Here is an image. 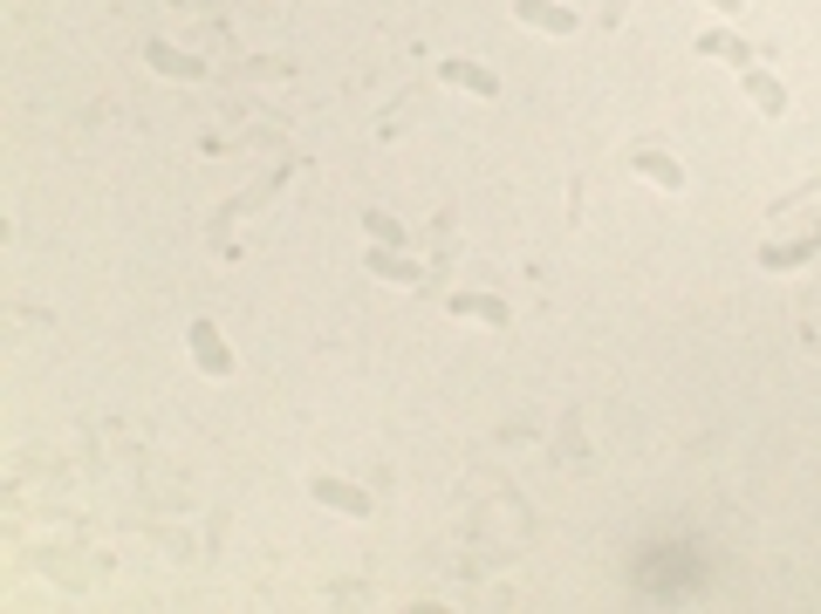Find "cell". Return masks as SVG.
Listing matches in <instances>:
<instances>
[{"mask_svg":"<svg viewBox=\"0 0 821 614\" xmlns=\"http://www.w3.org/2000/svg\"><path fill=\"white\" fill-rule=\"evenodd\" d=\"M439 82L445 90H465V96H500V82H493V69H480V62H439Z\"/></svg>","mask_w":821,"mask_h":614,"instance_id":"obj_3","label":"cell"},{"mask_svg":"<svg viewBox=\"0 0 821 614\" xmlns=\"http://www.w3.org/2000/svg\"><path fill=\"white\" fill-rule=\"evenodd\" d=\"M363 226H370V239H377V246H398V239H404V226H398V219H383V212H370Z\"/></svg>","mask_w":821,"mask_h":614,"instance_id":"obj_12","label":"cell"},{"mask_svg":"<svg viewBox=\"0 0 821 614\" xmlns=\"http://www.w3.org/2000/svg\"><path fill=\"white\" fill-rule=\"evenodd\" d=\"M698 55H712V62H732V69H747V62H753V49H747V41H739V34H706V41H698Z\"/></svg>","mask_w":821,"mask_h":614,"instance_id":"obj_7","label":"cell"},{"mask_svg":"<svg viewBox=\"0 0 821 614\" xmlns=\"http://www.w3.org/2000/svg\"><path fill=\"white\" fill-rule=\"evenodd\" d=\"M514 14L541 34H575V8H562V0H514Z\"/></svg>","mask_w":821,"mask_h":614,"instance_id":"obj_4","label":"cell"},{"mask_svg":"<svg viewBox=\"0 0 821 614\" xmlns=\"http://www.w3.org/2000/svg\"><path fill=\"white\" fill-rule=\"evenodd\" d=\"M747 96H753L767 116H780V110H788V90H780L773 75H760V69H747Z\"/></svg>","mask_w":821,"mask_h":614,"instance_id":"obj_9","label":"cell"},{"mask_svg":"<svg viewBox=\"0 0 821 614\" xmlns=\"http://www.w3.org/2000/svg\"><path fill=\"white\" fill-rule=\"evenodd\" d=\"M808 253H814L808 239H801V246H760V267H801Z\"/></svg>","mask_w":821,"mask_h":614,"instance_id":"obj_11","label":"cell"},{"mask_svg":"<svg viewBox=\"0 0 821 614\" xmlns=\"http://www.w3.org/2000/svg\"><path fill=\"white\" fill-rule=\"evenodd\" d=\"M144 62L158 69V75H178V82H199V75H206V62H199V55H185V49H165V41H151V49H144Z\"/></svg>","mask_w":821,"mask_h":614,"instance_id":"obj_5","label":"cell"},{"mask_svg":"<svg viewBox=\"0 0 821 614\" xmlns=\"http://www.w3.org/2000/svg\"><path fill=\"white\" fill-rule=\"evenodd\" d=\"M637 178H650V185H664V191H685V164H678L671 150H637Z\"/></svg>","mask_w":821,"mask_h":614,"instance_id":"obj_6","label":"cell"},{"mask_svg":"<svg viewBox=\"0 0 821 614\" xmlns=\"http://www.w3.org/2000/svg\"><path fill=\"white\" fill-rule=\"evenodd\" d=\"M452 314H473V321H493V327L506 321V308H500L493 294H459V301H452Z\"/></svg>","mask_w":821,"mask_h":614,"instance_id":"obj_10","label":"cell"},{"mask_svg":"<svg viewBox=\"0 0 821 614\" xmlns=\"http://www.w3.org/2000/svg\"><path fill=\"white\" fill-rule=\"evenodd\" d=\"M706 8H712V14H739V8H747V0H706Z\"/></svg>","mask_w":821,"mask_h":614,"instance_id":"obj_13","label":"cell"},{"mask_svg":"<svg viewBox=\"0 0 821 614\" xmlns=\"http://www.w3.org/2000/svg\"><path fill=\"white\" fill-rule=\"evenodd\" d=\"M316 506L349 512V519H370V512H377V506H370V491H363V485H349V478H316Z\"/></svg>","mask_w":821,"mask_h":614,"instance_id":"obj_2","label":"cell"},{"mask_svg":"<svg viewBox=\"0 0 821 614\" xmlns=\"http://www.w3.org/2000/svg\"><path fill=\"white\" fill-rule=\"evenodd\" d=\"M370 273H377V280H390V287H418V280H424V273H418L411 260H398V253H383V246H377V253H370Z\"/></svg>","mask_w":821,"mask_h":614,"instance_id":"obj_8","label":"cell"},{"mask_svg":"<svg viewBox=\"0 0 821 614\" xmlns=\"http://www.w3.org/2000/svg\"><path fill=\"white\" fill-rule=\"evenodd\" d=\"M192 362H199L206 376H233V348L213 321H192Z\"/></svg>","mask_w":821,"mask_h":614,"instance_id":"obj_1","label":"cell"}]
</instances>
